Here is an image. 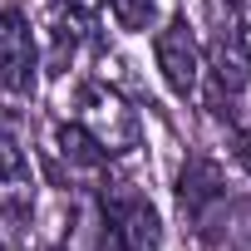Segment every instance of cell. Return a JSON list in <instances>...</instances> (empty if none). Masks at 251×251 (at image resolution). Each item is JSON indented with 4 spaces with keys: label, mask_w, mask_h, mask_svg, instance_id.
I'll return each mask as SVG.
<instances>
[{
    "label": "cell",
    "mask_w": 251,
    "mask_h": 251,
    "mask_svg": "<svg viewBox=\"0 0 251 251\" xmlns=\"http://www.w3.org/2000/svg\"><path fill=\"white\" fill-rule=\"evenodd\" d=\"M69 123L99 143L103 158H123L138 148V113L123 103L118 89H108L103 79H84L74 84V103H69Z\"/></svg>",
    "instance_id": "obj_1"
},
{
    "label": "cell",
    "mask_w": 251,
    "mask_h": 251,
    "mask_svg": "<svg viewBox=\"0 0 251 251\" xmlns=\"http://www.w3.org/2000/svg\"><path fill=\"white\" fill-rule=\"evenodd\" d=\"M103 251H158L163 217L133 182H103Z\"/></svg>",
    "instance_id": "obj_2"
},
{
    "label": "cell",
    "mask_w": 251,
    "mask_h": 251,
    "mask_svg": "<svg viewBox=\"0 0 251 251\" xmlns=\"http://www.w3.org/2000/svg\"><path fill=\"white\" fill-rule=\"evenodd\" d=\"M153 59H158V74H163V84L177 94V99H192L197 89H202V45H197V35H192V25L182 20V15H173L158 35H153Z\"/></svg>",
    "instance_id": "obj_3"
},
{
    "label": "cell",
    "mask_w": 251,
    "mask_h": 251,
    "mask_svg": "<svg viewBox=\"0 0 251 251\" xmlns=\"http://www.w3.org/2000/svg\"><path fill=\"white\" fill-rule=\"evenodd\" d=\"M40 74V45L20 10H0V94L25 99Z\"/></svg>",
    "instance_id": "obj_4"
},
{
    "label": "cell",
    "mask_w": 251,
    "mask_h": 251,
    "mask_svg": "<svg viewBox=\"0 0 251 251\" xmlns=\"http://www.w3.org/2000/svg\"><path fill=\"white\" fill-rule=\"evenodd\" d=\"M222 197H226L222 168H217L212 158H187V168H182V177H177V202H182V212H187L192 222H202Z\"/></svg>",
    "instance_id": "obj_5"
},
{
    "label": "cell",
    "mask_w": 251,
    "mask_h": 251,
    "mask_svg": "<svg viewBox=\"0 0 251 251\" xmlns=\"http://www.w3.org/2000/svg\"><path fill=\"white\" fill-rule=\"evenodd\" d=\"M30 177V163H25V148L10 128V118L0 113V182H25Z\"/></svg>",
    "instance_id": "obj_6"
},
{
    "label": "cell",
    "mask_w": 251,
    "mask_h": 251,
    "mask_svg": "<svg viewBox=\"0 0 251 251\" xmlns=\"http://www.w3.org/2000/svg\"><path fill=\"white\" fill-rule=\"evenodd\" d=\"M108 10L123 30H148L158 15V0H108Z\"/></svg>",
    "instance_id": "obj_7"
},
{
    "label": "cell",
    "mask_w": 251,
    "mask_h": 251,
    "mask_svg": "<svg viewBox=\"0 0 251 251\" xmlns=\"http://www.w3.org/2000/svg\"><path fill=\"white\" fill-rule=\"evenodd\" d=\"M231 158H236V168L251 173V128H241V133L231 138Z\"/></svg>",
    "instance_id": "obj_8"
},
{
    "label": "cell",
    "mask_w": 251,
    "mask_h": 251,
    "mask_svg": "<svg viewBox=\"0 0 251 251\" xmlns=\"http://www.w3.org/2000/svg\"><path fill=\"white\" fill-rule=\"evenodd\" d=\"M35 251H64V246H35Z\"/></svg>",
    "instance_id": "obj_9"
}]
</instances>
